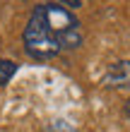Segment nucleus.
I'll return each mask as SVG.
<instances>
[{
	"label": "nucleus",
	"mask_w": 130,
	"mask_h": 132,
	"mask_svg": "<svg viewBox=\"0 0 130 132\" xmlns=\"http://www.w3.org/2000/svg\"><path fill=\"white\" fill-rule=\"evenodd\" d=\"M82 46L80 22L58 3L36 5L24 27V51L36 60H51Z\"/></svg>",
	"instance_id": "1"
},
{
	"label": "nucleus",
	"mask_w": 130,
	"mask_h": 132,
	"mask_svg": "<svg viewBox=\"0 0 130 132\" xmlns=\"http://www.w3.org/2000/svg\"><path fill=\"white\" fill-rule=\"evenodd\" d=\"M109 89H130V60H118L104 77Z\"/></svg>",
	"instance_id": "2"
},
{
	"label": "nucleus",
	"mask_w": 130,
	"mask_h": 132,
	"mask_svg": "<svg viewBox=\"0 0 130 132\" xmlns=\"http://www.w3.org/2000/svg\"><path fill=\"white\" fill-rule=\"evenodd\" d=\"M17 72V63L12 60H0V87H5L12 79V75Z\"/></svg>",
	"instance_id": "3"
},
{
	"label": "nucleus",
	"mask_w": 130,
	"mask_h": 132,
	"mask_svg": "<svg viewBox=\"0 0 130 132\" xmlns=\"http://www.w3.org/2000/svg\"><path fill=\"white\" fill-rule=\"evenodd\" d=\"M46 132H75V127L70 122H65V120H53L51 125L46 127Z\"/></svg>",
	"instance_id": "4"
},
{
	"label": "nucleus",
	"mask_w": 130,
	"mask_h": 132,
	"mask_svg": "<svg viewBox=\"0 0 130 132\" xmlns=\"http://www.w3.org/2000/svg\"><path fill=\"white\" fill-rule=\"evenodd\" d=\"M60 7H82V0H75V3H72V0H63V3H58Z\"/></svg>",
	"instance_id": "5"
},
{
	"label": "nucleus",
	"mask_w": 130,
	"mask_h": 132,
	"mask_svg": "<svg viewBox=\"0 0 130 132\" xmlns=\"http://www.w3.org/2000/svg\"><path fill=\"white\" fill-rule=\"evenodd\" d=\"M123 113H125V118H128V122H130V98L125 101V106H123Z\"/></svg>",
	"instance_id": "6"
}]
</instances>
